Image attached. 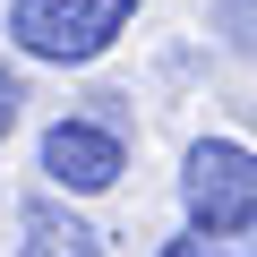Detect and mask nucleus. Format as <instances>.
<instances>
[{
    "instance_id": "1",
    "label": "nucleus",
    "mask_w": 257,
    "mask_h": 257,
    "mask_svg": "<svg viewBox=\"0 0 257 257\" xmlns=\"http://www.w3.org/2000/svg\"><path fill=\"white\" fill-rule=\"evenodd\" d=\"M128 18H138V0H18L9 35H18V52L77 69V60H103L128 35Z\"/></svg>"
},
{
    "instance_id": "2",
    "label": "nucleus",
    "mask_w": 257,
    "mask_h": 257,
    "mask_svg": "<svg viewBox=\"0 0 257 257\" xmlns=\"http://www.w3.org/2000/svg\"><path fill=\"white\" fill-rule=\"evenodd\" d=\"M180 197H189V223L206 240L257 231V155L231 146V138H197L189 163H180Z\"/></svg>"
},
{
    "instance_id": "3",
    "label": "nucleus",
    "mask_w": 257,
    "mask_h": 257,
    "mask_svg": "<svg viewBox=\"0 0 257 257\" xmlns=\"http://www.w3.org/2000/svg\"><path fill=\"white\" fill-rule=\"evenodd\" d=\"M128 172V146H120V128L111 120H52L43 128V180L69 189V197H94Z\"/></svg>"
},
{
    "instance_id": "4",
    "label": "nucleus",
    "mask_w": 257,
    "mask_h": 257,
    "mask_svg": "<svg viewBox=\"0 0 257 257\" xmlns=\"http://www.w3.org/2000/svg\"><path fill=\"white\" fill-rule=\"evenodd\" d=\"M18 257H103V231H94V223H77L69 206L35 197V206L18 214Z\"/></svg>"
},
{
    "instance_id": "5",
    "label": "nucleus",
    "mask_w": 257,
    "mask_h": 257,
    "mask_svg": "<svg viewBox=\"0 0 257 257\" xmlns=\"http://www.w3.org/2000/svg\"><path fill=\"white\" fill-rule=\"evenodd\" d=\"M214 26L231 52H257V0H214Z\"/></svg>"
},
{
    "instance_id": "6",
    "label": "nucleus",
    "mask_w": 257,
    "mask_h": 257,
    "mask_svg": "<svg viewBox=\"0 0 257 257\" xmlns=\"http://www.w3.org/2000/svg\"><path fill=\"white\" fill-rule=\"evenodd\" d=\"M163 257H257V248H231V240H206V231H189V240H172Z\"/></svg>"
},
{
    "instance_id": "7",
    "label": "nucleus",
    "mask_w": 257,
    "mask_h": 257,
    "mask_svg": "<svg viewBox=\"0 0 257 257\" xmlns=\"http://www.w3.org/2000/svg\"><path fill=\"white\" fill-rule=\"evenodd\" d=\"M18 103H26V94H18V77L0 69V138H9V128H18Z\"/></svg>"
}]
</instances>
